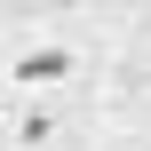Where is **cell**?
<instances>
[{
	"mask_svg": "<svg viewBox=\"0 0 151 151\" xmlns=\"http://www.w3.org/2000/svg\"><path fill=\"white\" fill-rule=\"evenodd\" d=\"M88 80V40L72 32H32V40H8L0 48V104H24V96H64Z\"/></svg>",
	"mask_w": 151,
	"mask_h": 151,
	"instance_id": "6da1fadb",
	"label": "cell"
},
{
	"mask_svg": "<svg viewBox=\"0 0 151 151\" xmlns=\"http://www.w3.org/2000/svg\"><path fill=\"white\" fill-rule=\"evenodd\" d=\"M72 135V111L48 104V96H24V104H0V151H56Z\"/></svg>",
	"mask_w": 151,
	"mask_h": 151,
	"instance_id": "7a4b0ae2",
	"label": "cell"
},
{
	"mask_svg": "<svg viewBox=\"0 0 151 151\" xmlns=\"http://www.w3.org/2000/svg\"><path fill=\"white\" fill-rule=\"evenodd\" d=\"M135 151H151V143H135Z\"/></svg>",
	"mask_w": 151,
	"mask_h": 151,
	"instance_id": "3957f363",
	"label": "cell"
}]
</instances>
